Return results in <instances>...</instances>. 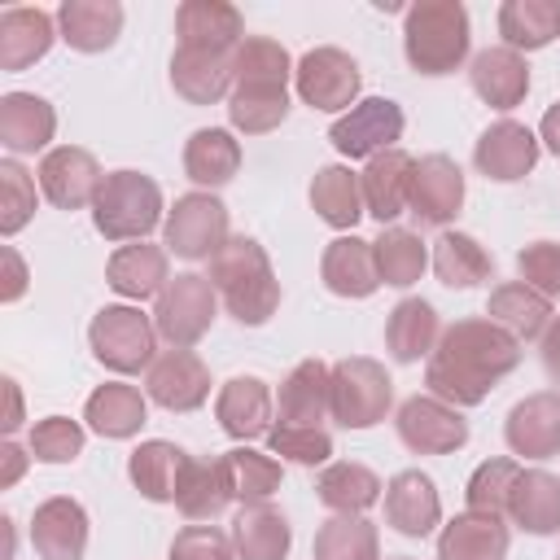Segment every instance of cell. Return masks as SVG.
Listing matches in <instances>:
<instances>
[{"mask_svg":"<svg viewBox=\"0 0 560 560\" xmlns=\"http://www.w3.org/2000/svg\"><path fill=\"white\" fill-rule=\"evenodd\" d=\"M83 442H88V429L70 416H44L31 438H26V451L39 459V464H74L83 455Z\"/></svg>","mask_w":560,"mask_h":560,"instance_id":"cell-51","label":"cell"},{"mask_svg":"<svg viewBox=\"0 0 560 560\" xmlns=\"http://www.w3.org/2000/svg\"><path fill=\"white\" fill-rule=\"evenodd\" d=\"M538 144H547V149L560 158V101L542 114V122H538Z\"/></svg>","mask_w":560,"mask_h":560,"instance_id":"cell-57","label":"cell"},{"mask_svg":"<svg viewBox=\"0 0 560 560\" xmlns=\"http://www.w3.org/2000/svg\"><path fill=\"white\" fill-rule=\"evenodd\" d=\"M293 88H298V101L302 105L341 118L350 105H359L363 74H359V61L346 48L319 44V48L302 52V61L293 66Z\"/></svg>","mask_w":560,"mask_h":560,"instance_id":"cell-9","label":"cell"},{"mask_svg":"<svg viewBox=\"0 0 560 560\" xmlns=\"http://www.w3.org/2000/svg\"><path fill=\"white\" fill-rule=\"evenodd\" d=\"M402 105L389 101V96H363L359 105H350L341 118H332L328 127V140L341 158H376L385 149H398L402 140Z\"/></svg>","mask_w":560,"mask_h":560,"instance_id":"cell-10","label":"cell"},{"mask_svg":"<svg viewBox=\"0 0 560 560\" xmlns=\"http://www.w3.org/2000/svg\"><path fill=\"white\" fill-rule=\"evenodd\" d=\"M293 57L280 39L271 35H245L232 52V88H289L293 79Z\"/></svg>","mask_w":560,"mask_h":560,"instance_id":"cell-42","label":"cell"},{"mask_svg":"<svg viewBox=\"0 0 560 560\" xmlns=\"http://www.w3.org/2000/svg\"><path fill=\"white\" fill-rule=\"evenodd\" d=\"M293 101L289 88H232L228 96V122L241 136H267L289 118Z\"/></svg>","mask_w":560,"mask_h":560,"instance_id":"cell-46","label":"cell"},{"mask_svg":"<svg viewBox=\"0 0 560 560\" xmlns=\"http://www.w3.org/2000/svg\"><path fill=\"white\" fill-rule=\"evenodd\" d=\"M144 394L162 411H197L210 398V368L197 350H162L144 372Z\"/></svg>","mask_w":560,"mask_h":560,"instance_id":"cell-14","label":"cell"},{"mask_svg":"<svg viewBox=\"0 0 560 560\" xmlns=\"http://www.w3.org/2000/svg\"><path fill=\"white\" fill-rule=\"evenodd\" d=\"M228 477H232V494L241 503H271V494L284 481V464L276 455H262L254 446H232L228 455H219Z\"/></svg>","mask_w":560,"mask_h":560,"instance_id":"cell-47","label":"cell"},{"mask_svg":"<svg viewBox=\"0 0 560 560\" xmlns=\"http://www.w3.org/2000/svg\"><path fill=\"white\" fill-rule=\"evenodd\" d=\"M57 31L74 52H105L122 35V4L118 0H61Z\"/></svg>","mask_w":560,"mask_h":560,"instance_id":"cell-29","label":"cell"},{"mask_svg":"<svg viewBox=\"0 0 560 560\" xmlns=\"http://www.w3.org/2000/svg\"><path fill=\"white\" fill-rule=\"evenodd\" d=\"M521 477V459L512 455H494V459H481L464 486V503L468 512H486V516H508V503H512V486Z\"/></svg>","mask_w":560,"mask_h":560,"instance_id":"cell-48","label":"cell"},{"mask_svg":"<svg viewBox=\"0 0 560 560\" xmlns=\"http://www.w3.org/2000/svg\"><path fill=\"white\" fill-rule=\"evenodd\" d=\"M398 442L416 455H451L468 442V420L459 407L433 398V394H411L398 416H394Z\"/></svg>","mask_w":560,"mask_h":560,"instance_id":"cell-11","label":"cell"},{"mask_svg":"<svg viewBox=\"0 0 560 560\" xmlns=\"http://www.w3.org/2000/svg\"><path fill=\"white\" fill-rule=\"evenodd\" d=\"M52 39H61L57 13L39 9V4H9L0 13V70L18 74V70L44 61Z\"/></svg>","mask_w":560,"mask_h":560,"instance_id":"cell-20","label":"cell"},{"mask_svg":"<svg viewBox=\"0 0 560 560\" xmlns=\"http://www.w3.org/2000/svg\"><path fill=\"white\" fill-rule=\"evenodd\" d=\"M83 420H88L92 433H101V438H109V442H127V438H136V433L144 429V420H149V394H140V389L127 385V381H105V385H96V389L88 394Z\"/></svg>","mask_w":560,"mask_h":560,"instance_id":"cell-27","label":"cell"},{"mask_svg":"<svg viewBox=\"0 0 560 560\" xmlns=\"http://www.w3.org/2000/svg\"><path fill=\"white\" fill-rule=\"evenodd\" d=\"M381 494H385L381 477L368 464H354V459H332L315 477V499L332 516H363L372 503H381Z\"/></svg>","mask_w":560,"mask_h":560,"instance_id":"cell-32","label":"cell"},{"mask_svg":"<svg viewBox=\"0 0 560 560\" xmlns=\"http://www.w3.org/2000/svg\"><path fill=\"white\" fill-rule=\"evenodd\" d=\"M394 560H411V556H394Z\"/></svg>","mask_w":560,"mask_h":560,"instance_id":"cell-59","label":"cell"},{"mask_svg":"<svg viewBox=\"0 0 560 560\" xmlns=\"http://www.w3.org/2000/svg\"><path fill=\"white\" fill-rule=\"evenodd\" d=\"M232 542H236V560H284L293 547V529L280 508L241 503V512L232 516Z\"/></svg>","mask_w":560,"mask_h":560,"instance_id":"cell-38","label":"cell"},{"mask_svg":"<svg viewBox=\"0 0 560 560\" xmlns=\"http://www.w3.org/2000/svg\"><path fill=\"white\" fill-rule=\"evenodd\" d=\"M499 35L512 52H538L560 35V0H503Z\"/></svg>","mask_w":560,"mask_h":560,"instance_id":"cell-41","label":"cell"},{"mask_svg":"<svg viewBox=\"0 0 560 560\" xmlns=\"http://www.w3.org/2000/svg\"><path fill=\"white\" fill-rule=\"evenodd\" d=\"M372 258H376L381 284L389 289H411L429 267V249L411 228H381V236L372 241Z\"/></svg>","mask_w":560,"mask_h":560,"instance_id":"cell-44","label":"cell"},{"mask_svg":"<svg viewBox=\"0 0 560 560\" xmlns=\"http://www.w3.org/2000/svg\"><path fill=\"white\" fill-rule=\"evenodd\" d=\"M171 560H236V542L219 525L192 521L171 538Z\"/></svg>","mask_w":560,"mask_h":560,"instance_id":"cell-53","label":"cell"},{"mask_svg":"<svg viewBox=\"0 0 560 560\" xmlns=\"http://www.w3.org/2000/svg\"><path fill=\"white\" fill-rule=\"evenodd\" d=\"M468 83L490 109H516L525 101V92H529V66H525L521 52H512L503 44L499 48H481L472 57V66H468Z\"/></svg>","mask_w":560,"mask_h":560,"instance_id":"cell-30","label":"cell"},{"mask_svg":"<svg viewBox=\"0 0 560 560\" xmlns=\"http://www.w3.org/2000/svg\"><path fill=\"white\" fill-rule=\"evenodd\" d=\"M232 477L223 468V459H197L188 455L184 472H179V490H175V508L188 516V521H214L228 512L232 503Z\"/></svg>","mask_w":560,"mask_h":560,"instance_id":"cell-39","label":"cell"},{"mask_svg":"<svg viewBox=\"0 0 560 560\" xmlns=\"http://www.w3.org/2000/svg\"><path fill=\"white\" fill-rule=\"evenodd\" d=\"M538 136L525 127V122H516V118H499V122H490L481 136H477V144H472V166L486 175V179H494V184H516V179H525L534 166H538Z\"/></svg>","mask_w":560,"mask_h":560,"instance_id":"cell-13","label":"cell"},{"mask_svg":"<svg viewBox=\"0 0 560 560\" xmlns=\"http://www.w3.org/2000/svg\"><path fill=\"white\" fill-rule=\"evenodd\" d=\"M459 210H464V171L455 166V158H446V153L416 158L407 214H416V223H424V228H446Z\"/></svg>","mask_w":560,"mask_h":560,"instance_id":"cell-15","label":"cell"},{"mask_svg":"<svg viewBox=\"0 0 560 560\" xmlns=\"http://www.w3.org/2000/svg\"><path fill=\"white\" fill-rule=\"evenodd\" d=\"M512 534L503 516L486 512H459L438 534V560H508Z\"/></svg>","mask_w":560,"mask_h":560,"instance_id":"cell-28","label":"cell"},{"mask_svg":"<svg viewBox=\"0 0 560 560\" xmlns=\"http://www.w3.org/2000/svg\"><path fill=\"white\" fill-rule=\"evenodd\" d=\"M210 284L228 315L245 328H262L280 311V280L271 271L267 249L254 236H228L210 258Z\"/></svg>","mask_w":560,"mask_h":560,"instance_id":"cell-2","label":"cell"},{"mask_svg":"<svg viewBox=\"0 0 560 560\" xmlns=\"http://www.w3.org/2000/svg\"><path fill=\"white\" fill-rule=\"evenodd\" d=\"M175 35H179V48L236 52V44L245 39V18L228 0H184L175 9Z\"/></svg>","mask_w":560,"mask_h":560,"instance_id":"cell-23","label":"cell"},{"mask_svg":"<svg viewBox=\"0 0 560 560\" xmlns=\"http://www.w3.org/2000/svg\"><path fill=\"white\" fill-rule=\"evenodd\" d=\"M472 22L459 0H416L402 13V52L416 74H455L468 61Z\"/></svg>","mask_w":560,"mask_h":560,"instance_id":"cell-3","label":"cell"},{"mask_svg":"<svg viewBox=\"0 0 560 560\" xmlns=\"http://www.w3.org/2000/svg\"><path fill=\"white\" fill-rule=\"evenodd\" d=\"M508 521L534 538H547L560 529V477L547 468H521L508 503Z\"/></svg>","mask_w":560,"mask_h":560,"instance_id":"cell-33","label":"cell"},{"mask_svg":"<svg viewBox=\"0 0 560 560\" xmlns=\"http://www.w3.org/2000/svg\"><path fill=\"white\" fill-rule=\"evenodd\" d=\"M105 280L127 302L158 298L166 289V280H171V254H166V245H149V241L118 245L109 254V262H105Z\"/></svg>","mask_w":560,"mask_h":560,"instance_id":"cell-24","label":"cell"},{"mask_svg":"<svg viewBox=\"0 0 560 560\" xmlns=\"http://www.w3.org/2000/svg\"><path fill=\"white\" fill-rule=\"evenodd\" d=\"M311 210H315L328 228H337L341 236L354 232V223L363 219V188H359V175H354L350 166H341V162L319 166L315 179H311Z\"/></svg>","mask_w":560,"mask_h":560,"instance_id":"cell-40","label":"cell"},{"mask_svg":"<svg viewBox=\"0 0 560 560\" xmlns=\"http://www.w3.org/2000/svg\"><path fill=\"white\" fill-rule=\"evenodd\" d=\"M411 175H416V158L402 149H385L368 158V166L359 171L363 214H372L381 228H394V219L407 214L411 206Z\"/></svg>","mask_w":560,"mask_h":560,"instance_id":"cell-17","label":"cell"},{"mask_svg":"<svg viewBox=\"0 0 560 560\" xmlns=\"http://www.w3.org/2000/svg\"><path fill=\"white\" fill-rule=\"evenodd\" d=\"M214 315H219V293H214L210 276H197V271L171 276L166 289H162L158 302H153L158 337H162L171 350H192V346L214 328Z\"/></svg>","mask_w":560,"mask_h":560,"instance_id":"cell-7","label":"cell"},{"mask_svg":"<svg viewBox=\"0 0 560 560\" xmlns=\"http://www.w3.org/2000/svg\"><path fill=\"white\" fill-rule=\"evenodd\" d=\"M31 459H35V455H26L13 438H9V442H0V490H9V486L26 472V464H31Z\"/></svg>","mask_w":560,"mask_h":560,"instance_id":"cell-55","label":"cell"},{"mask_svg":"<svg viewBox=\"0 0 560 560\" xmlns=\"http://www.w3.org/2000/svg\"><path fill=\"white\" fill-rule=\"evenodd\" d=\"M503 438H508V451L516 459H551V455H560V394L556 389L525 394L508 411Z\"/></svg>","mask_w":560,"mask_h":560,"instance_id":"cell-16","label":"cell"},{"mask_svg":"<svg viewBox=\"0 0 560 560\" xmlns=\"http://www.w3.org/2000/svg\"><path fill=\"white\" fill-rule=\"evenodd\" d=\"M184 464H188V451H179L166 438H149V442H140L127 455V477L140 490V499H149V503H175Z\"/></svg>","mask_w":560,"mask_h":560,"instance_id":"cell-37","label":"cell"},{"mask_svg":"<svg viewBox=\"0 0 560 560\" xmlns=\"http://www.w3.org/2000/svg\"><path fill=\"white\" fill-rule=\"evenodd\" d=\"M556 560H560V556H556Z\"/></svg>","mask_w":560,"mask_h":560,"instance_id":"cell-60","label":"cell"},{"mask_svg":"<svg viewBox=\"0 0 560 560\" xmlns=\"http://www.w3.org/2000/svg\"><path fill=\"white\" fill-rule=\"evenodd\" d=\"M315 560H381V534L368 516H328L311 542Z\"/></svg>","mask_w":560,"mask_h":560,"instance_id":"cell-45","label":"cell"},{"mask_svg":"<svg viewBox=\"0 0 560 560\" xmlns=\"http://www.w3.org/2000/svg\"><path fill=\"white\" fill-rule=\"evenodd\" d=\"M232 52H206V48H179L171 52V88L188 105H219L232 96Z\"/></svg>","mask_w":560,"mask_h":560,"instance_id":"cell-25","label":"cell"},{"mask_svg":"<svg viewBox=\"0 0 560 560\" xmlns=\"http://www.w3.org/2000/svg\"><path fill=\"white\" fill-rule=\"evenodd\" d=\"M228 241V206L214 192H184L162 219V245L175 258L210 262Z\"/></svg>","mask_w":560,"mask_h":560,"instance_id":"cell-8","label":"cell"},{"mask_svg":"<svg viewBox=\"0 0 560 560\" xmlns=\"http://www.w3.org/2000/svg\"><path fill=\"white\" fill-rule=\"evenodd\" d=\"M486 319H494L499 328H508L516 341H542V332L556 319V311H551V298H542L525 280H508V284L490 289Z\"/></svg>","mask_w":560,"mask_h":560,"instance_id":"cell-34","label":"cell"},{"mask_svg":"<svg viewBox=\"0 0 560 560\" xmlns=\"http://www.w3.org/2000/svg\"><path fill=\"white\" fill-rule=\"evenodd\" d=\"M438 337H442V319L433 311V302L424 298H402L394 302L389 319H385V350L398 359V363H420L438 350Z\"/></svg>","mask_w":560,"mask_h":560,"instance_id":"cell-35","label":"cell"},{"mask_svg":"<svg viewBox=\"0 0 560 560\" xmlns=\"http://www.w3.org/2000/svg\"><path fill=\"white\" fill-rule=\"evenodd\" d=\"M271 411H276V398H271L267 381H258V376H232L214 394V420L241 446L271 433Z\"/></svg>","mask_w":560,"mask_h":560,"instance_id":"cell-18","label":"cell"},{"mask_svg":"<svg viewBox=\"0 0 560 560\" xmlns=\"http://www.w3.org/2000/svg\"><path fill=\"white\" fill-rule=\"evenodd\" d=\"M88 346H92L101 368H109L118 376H136V372H149L158 359V324L140 306L114 302V306H101L92 315Z\"/></svg>","mask_w":560,"mask_h":560,"instance_id":"cell-5","label":"cell"},{"mask_svg":"<svg viewBox=\"0 0 560 560\" xmlns=\"http://www.w3.org/2000/svg\"><path fill=\"white\" fill-rule=\"evenodd\" d=\"M162 219H166L162 188L144 171H131V166L109 171L92 201V228L114 245L144 241Z\"/></svg>","mask_w":560,"mask_h":560,"instance_id":"cell-4","label":"cell"},{"mask_svg":"<svg viewBox=\"0 0 560 560\" xmlns=\"http://www.w3.org/2000/svg\"><path fill=\"white\" fill-rule=\"evenodd\" d=\"M39 192L57 206V210H83L96 201L101 184H105V171L101 162L79 149V144H57L39 158Z\"/></svg>","mask_w":560,"mask_h":560,"instance_id":"cell-12","label":"cell"},{"mask_svg":"<svg viewBox=\"0 0 560 560\" xmlns=\"http://www.w3.org/2000/svg\"><path fill=\"white\" fill-rule=\"evenodd\" d=\"M516 271L529 289H538L542 298H560V245L556 241H529L516 254Z\"/></svg>","mask_w":560,"mask_h":560,"instance_id":"cell-52","label":"cell"},{"mask_svg":"<svg viewBox=\"0 0 560 560\" xmlns=\"http://www.w3.org/2000/svg\"><path fill=\"white\" fill-rule=\"evenodd\" d=\"M319 280L328 293L337 298H372L381 289V276H376V258H372V241L346 232L337 241L324 245V258H319Z\"/></svg>","mask_w":560,"mask_h":560,"instance_id":"cell-26","label":"cell"},{"mask_svg":"<svg viewBox=\"0 0 560 560\" xmlns=\"http://www.w3.org/2000/svg\"><path fill=\"white\" fill-rule=\"evenodd\" d=\"M385 521L402 534V538H424L442 525V494L433 486L429 472L420 468H402L385 481Z\"/></svg>","mask_w":560,"mask_h":560,"instance_id":"cell-19","label":"cell"},{"mask_svg":"<svg viewBox=\"0 0 560 560\" xmlns=\"http://www.w3.org/2000/svg\"><path fill=\"white\" fill-rule=\"evenodd\" d=\"M267 451L280 464L289 459L302 468H324V464H332V433L324 424H271Z\"/></svg>","mask_w":560,"mask_h":560,"instance_id":"cell-49","label":"cell"},{"mask_svg":"<svg viewBox=\"0 0 560 560\" xmlns=\"http://www.w3.org/2000/svg\"><path fill=\"white\" fill-rule=\"evenodd\" d=\"M538 354H542L547 376H551V381H560V315L547 324V332H542V341H538Z\"/></svg>","mask_w":560,"mask_h":560,"instance_id":"cell-56","label":"cell"},{"mask_svg":"<svg viewBox=\"0 0 560 560\" xmlns=\"http://www.w3.org/2000/svg\"><path fill=\"white\" fill-rule=\"evenodd\" d=\"M433 271L446 289H477L494 276V258L486 254V245L468 232H442L433 245Z\"/></svg>","mask_w":560,"mask_h":560,"instance_id":"cell-43","label":"cell"},{"mask_svg":"<svg viewBox=\"0 0 560 560\" xmlns=\"http://www.w3.org/2000/svg\"><path fill=\"white\" fill-rule=\"evenodd\" d=\"M57 136V109L35 92H4L0 96V144L9 158L48 153Z\"/></svg>","mask_w":560,"mask_h":560,"instance_id":"cell-22","label":"cell"},{"mask_svg":"<svg viewBox=\"0 0 560 560\" xmlns=\"http://www.w3.org/2000/svg\"><path fill=\"white\" fill-rule=\"evenodd\" d=\"M0 258H4V284H0V302H18V298L26 293V262H22V254H18L13 245H4V249H0Z\"/></svg>","mask_w":560,"mask_h":560,"instance_id":"cell-54","label":"cell"},{"mask_svg":"<svg viewBox=\"0 0 560 560\" xmlns=\"http://www.w3.org/2000/svg\"><path fill=\"white\" fill-rule=\"evenodd\" d=\"M521 354L525 350L508 328H499L486 315H468L442 328L438 350L424 359V385L433 398L464 411L486 402L490 389L521 368Z\"/></svg>","mask_w":560,"mask_h":560,"instance_id":"cell-1","label":"cell"},{"mask_svg":"<svg viewBox=\"0 0 560 560\" xmlns=\"http://www.w3.org/2000/svg\"><path fill=\"white\" fill-rule=\"evenodd\" d=\"M31 547L39 560H83L88 551V512L70 494H52L31 516Z\"/></svg>","mask_w":560,"mask_h":560,"instance_id":"cell-21","label":"cell"},{"mask_svg":"<svg viewBox=\"0 0 560 560\" xmlns=\"http://www.w3.org/2000/svg\"><path fill=\"white\" fill-rule=\"evenodd\" d=\"M4 394H9V416L0 424H4V433H13V429H22V389L13 376H4Z\"/></svg>","mask_w":560,"mask_h":560,"instance_id":"cell-58","label":"cell"},{"mask_svg":"<svg viewBox=\"0 0 560 560\" xmlns=\"http://www.w3.org/2000/svg\"><path fill=\"white\" fill-rule=\"evenodd\" d=\"M241 171V140L228 127H197L184 144V175L201 188L214 192L223 184H232Z\"/></svg>","mask_w":560,"mask_h":560,"instance_id":"cell-31","label":"cell"},{"mask_svg":"<svg viewBox=\"0 0 560 560\" xmlns=\"http://www.w3.org/2000/svg\"><path fill=\"white\" fill-rule=\"evenodd\" d=\"M394 407V381L385 372V363L368 359V354H350L332 363L328 376V420H337L341 429H372L389 416Z\"/></svg>","mask_w":560,"mask_h":560,"instance_id":"cell-6","label":"cell"},{"mask_svg":"<svg viewBox=\"0 0 560 560\" xmlns=\"http://www.w3.org/2000/svg\"><path fill=\"white\" fill-rule=\"evenodd\" d=\"M35 219V179L18 158H0V236H18Z\"/></svg>","mask_w":560,"mask_h":560,"instance_id":"cell-50","label":"cell"},{"mask_svg":"<svg viewBox=\"0 0 560 560\" xmlns=\"http://www.w3.org/2000/svg\"><path fill=\"white\" fill-rule=\"evenodd\" d=\"M328 376H332V368L324 359L293 363L276 394L280 424H324L328 420Z\"/></svg>","mask_w":560,"mask_h":560,"instance_id":"cell-36","label":"cell"}]
</instances>
